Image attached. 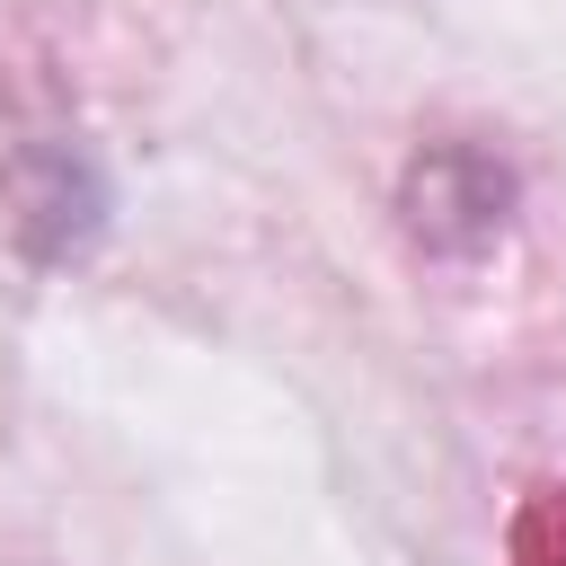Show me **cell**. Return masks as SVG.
I'll return each instance as SVG.
<instances>
[{
  "instance_id": "6da1fadb",
  "label": "cell",
  "mask_w": 566,
  "mask_h": 566,
  "mask_svg": "<svg viewBox=\"0 0 566 566\" xmlns=\"http://www.w3.org/2000/svg\"><path fill=\"white\" fill-rule=\"evenodd\" d=\"M531 566H566V504L539 513V531H531Z\"/></svg>"
}]
</instances>
